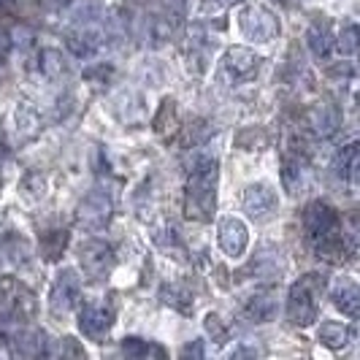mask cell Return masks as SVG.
<instances>
[{
	"mask_svg": "<svg viewBox=\"0 0 360 360\" xmlns=\"http://www.w3.org/2000/svg\"><path fill=\"white\" fill-rule=\"evenodd\" d=\"M238 27L250 41H257V44H269L271 38L279 36L276 14L266 6H260V3H250L238 11Z\"/></svg>",
	"mask_w": 360,
	"mask_h": 360,
	"instance_id": "cell-4",
	"label": "cell"
},
{
	"mask_svg": "<svg viewBox=\"0 0 360 360\" xmlns=\"http://www.w3.org/2000/svg\"><path fill=\"white\" fill-rule=\"evenodd\" d=\"M181 358H203V342H195L193 347H184Z\"/></svg>",
	"mask_w": 360,
	"mask_h": 360,
	"instance_id": "cell-29",
	"label": "cell"
},
{
	"mask_svg": "<svg viewBox=\"0 0 360 360\" xmlns=\"http://www.w3.org/2000/svg\"><path fill=\"white\" fill-rule=\"evenodd\" d=\"M325 290L323 274H307L301 276L288 295V317L295 325H311L320 314V295Z\"/></svg>",
	"mask_w": 360,
	"mask_h": 360,
	"instance_id": "cell-3",
	"label": "cell"
},
{
	"mask_svg": "<svg viewBox=\"0 0 360 360\" xmlns=\"http://www.w3.org/2000/svg\"><path fill=\"white\" fill-rule=\"evenodd\" d=\"M257 355H260V352H257V349H255V347H236V349H231V355H228V358H257Z\"/></svg>",
	"mask_w": 360,
	"mask_h": 360,
	"instance_id": "cell-27",
	"label": "cell"
},
{
	"mask_svg": "<svg viewBox=\"0 0 360 360\" xmlns=\"http://www.w3.org/2000/svg\"><path fill=\"white\" fill-rule=\"evenodd\" d=\"M206 333L212 336V342L214 344H225V339H228V328L222 325V317L219 314H206Z\"/></svg>",
	"mask_w": 360,
	"mask_h": 360,
	"instance_id": "cell-25",
	"label": "cell"
},
{
	"mask_svg": "<svg viewBox=\"0 0 360 360\" xmlns=\"http://www.w3.org/2000/svg\"><path fill=\"white\" fill-rule=\"evenodd\" d=\"M349 339H352V330L344 323L328 320V323H320V328H317V342L330 347V349H342L349 344Z\"/></svg>",
	"mask_w": 360,
	"mask_h": 360,
	"instance_id": "cell-18",
	"label": "cell"
},
{
	"mask_svg": "<svg viewBox=\"0 0 360 360\" xmlns=\"http://www.w3.org/2000/svg\"><path fill=\"white\" fill-rule=\"evenodd\" d=\"M79 263L92 279H103L108 276V271L114 269V250H111V244L101 241V238H90L79 247Z\"/></svg>",
	"mask_w": 360,
	"mask_h": 360,
	"instance_id": "cell-9",
	"label": "cell"
},
{
	"mask_svg": "<svg viewBox=\"0 0 360 360\" xmlns=\"http://www.w3.org/2000/svg\"><path fill=\"white\" fill-rule=\"evenodd\" d=\"M46 3H49V6H52L54 11H60V8H65V6H68V3H71V0H46Z\"/></svg>",
	"mask_w": 360,
	"mask_h": 360,
	"instance_id": "cell-30",
	"label": "cell"
},
{
	"mask_svg": "<svg viewBox=\"0 0 360 360\" xmlns=\"http://www.w3.org/2000/svg\"><path fill=\"white\" fill-rule=\"evenodd\" d=\"M38 68H41V73L46 79H60V76L68 73V60H65V54L60 52V49L46 46V49H41V54H38Z\"/></svg>",
	"mask_w": 360,
	"mask_h": 360,
	"instance_id": "cell-20",
	"label": "cell"
},
{
	"mask_svg": "<svg viewBox=\"0 0 360 360\" xmlns=\"http://www.w3.org/2000/svg\"><path fill=\"white\" fill-rule=\"evenodd\" d=\"M114 214V203L106 190H92L84 195V200L79 203V222L87 228V231H101L111 222Z\"/></svg>",
	"mask_w": 360,
	"mask_h": 360,
	"instance_id": "cell-7",
	"label": "cell"
},
{
	"mask_svg": "<svg viewBox=\"0 0 360 360\" xmlns=\"http://www.w3.org/2000/svg\"><path fill=\"white\" fill-rule=\"evenodd\" d=\"M219 247H222V252L228 255V257H241V255L247 252V247H250V231H247V225L238 219V217H225L222 222H219Z\"/></svg>",
	"mask_w": 360,
	"mask_h": 360,
	"instance_id": "cell-11",
	"label": "cell"
},
{
	"mask_svg": "<svg viewBox=\"0 0 360 360\" xmlns=\"http://www.w3.org/2000/svg\"><path fill=\"white\" fill-rule=\"evenodd\" d=\"M309 127L314 130V136L330 139L339 127H342V111L333 103H317L309 111Z\"/></svg>",
	"mask_w": 360,
	"mask_h": 360,
	"instance_id": "cell-12",
	"label": "cell"
},
{
	"mask_svg": "<svg viewBox=\"0 0 360 360\" xmlns=\"http://www.w3.org/2000/svg\"><path fill=\"white\" fill-rule=\"evenodd\" d=\"M304 160L298 158H285V168H282V181L290 193H298V187L304 184Z\"/></svg>",
	"mask_w": 360,
	"mask_h": 360,
	"instance_id": "cell-22",
	"label": "cell"
},
{
	"mask_svg": "<svg viewBox=\"0 0 360 360\" xmlns=\"http://www.w3.org/2000/svg\"><path fill=\"white\" fill-rule=\"evenodd\" d=\"M114 325V309L103 301H90L79 309V330L90 342H103Z\"/></svg>",
	"mask_w": 360,
	"mask_h": 360,
	"instance_id": "cell-6",
	"label": "cell"
},
{
	"mask_svg": "<svg viewBox=\"0 0 360 360\" xmlns=\"http://www.w3.org/2000/svg\"><path fill=\"white\" fill-rule=\"evenodd\" d=\"M358 168H360L358 141H352V144H347L342 152H339V158H336V174L355 187V184H358Z\"/></svg>",
	"mask_w": 360,
	"mask_h": 360,
	"instance_id": "cell-19",
	"label": "cell"
},
{
	"mask_svg": "<svg viewBox=\"0 0 360 360\" xmlns=\"http://www.w3.org/2000/svg\"><path fill=\"white\" fill-rule=\"evenodd\" d=\"M252 271L257 276H266V279H279L285 274V257L276 247H263V252L255 257Z\"/></svg>",
	"mask_w": 360,
	"mask_h": 360,
	"instance_id": "cell-15",
	"label": "cell"
},
{
	"mask_svg": "<svg viewBox=\"0 0 360 360\" xmlns=\"http://www.w3.org/2000/svg\"><path fill=\"white\" fill-rule=\"evenodd\" d=\"M79 292H82V282L76 276L73 269H63L57 274L52 285V292H49V309L54 314H68L76 304H79Z\"/></svg>",
	"mask_w": 360,
	"mask_h": 360,
	"instance_id": "cell-8",
	"label": "cell"
},
{
	"mask_svg": "<svg viewBox=\"0 0 360 360\" xmlns=\"http://www.w3.org/2000/svg\"><path fill=\"white\" fill-rule=\"evenodd\" d=\"M11 38H8V33L0 27V65H6V57H8V52H11Z\"/></svg>",
	"mask_w": 360,
	"mask_h": 360,
	"instance_id": "cell-26",
	"label": "cell"
},
{
	"mask_svg": "<svg viewBox=\"0 0 360 360\" xmlns=\"http://www.w3.org/2000/svg\"><path fill=\"white\" fill-rule=\"evenodd\" d=\"M260 65H263V57L247 46H231L222 57V73L231 84L252 82L260 71Z\"/></svg>",
	"mask_w": 360,
	"mask_h": 360,
	"instance_id": "cell-5",
	"label": "cell"
},
{
	"mask_svg": "<svg viewBox=\"0 0 360 360\" xmlns=\"http://www.w3.org/2000/svg\"><path fill=\"white\" fill-rule=\"evenodd\" d=\"M307 46L317 60H328L333 54V36H330V25L328 22H311V27L307 33Z\"/></svg>",
	"mask_w": 360,
	"mask_h": 360,
	"instance_id": "cell-14",
	"label": "cell"
},
{
	"mask_svg": "<svg viewBox=\"0 0 360 360\" xmlns=\"http://www.w3.org/2000/svg\"><path fill=\"white\" fill-rule=\"evenodd\" d=\"M304 228L307 236L314 247L317 257L325 260H342L344 257V233H342V222L339 214L330 203L325 200H314L309 203L307 212H304Z\"/></svg>",
	"mask_w": 360,
	"mask_h": 360,
	"instance_id": "cell-2",
	"label": "cell"
},
{
	"mask_svg": "<svg viewBox=\"0 0 360 360\" xmlns=\"http://www.w3.org/2000/svg\"><path fill=\"white\" fill-rule=\"evenodd\" d=\"M279 209V198L274 193V187L266 184V181H257V184H250L247 193H244V212L252 217L255 222H266L276 214Z\"/></svg>",
	"mask_w": 360,
	"mask_h": 360,
	"instance_id": "cell-10",
	"label": "cell"
},
{
	"mask_svg": "<svg viewBox=\"0 0 360 360\" xmlns=\"http://www.w3.org/2000/svg\"><path fill=\"white\" fill-rule=\"evenodd\" d=\"M236 0H203V11H219V8H228Z\"/></svg>",
	"mask_w": 360,
	"mask_h": 360,
	"instance_id": "cell-28",
	"label": "cell"
},
{
	"mask_svg": "<svg viewBox=\"0 0 360 360\" xmlns=\"http://www.w3.org/2000/svg\"><path fill=\"white\" fill-rule=\"evenodd\" d=\"M276 309H279V304H276V295L271 290H255L244 304V311L252 323H271L276 317Z\"/></svg>",
	"mask_w": 360,
	"mask_h": 360,
	"instance_id": "cell-13",
	"label": "cell"
},
{
	"mask_svg": "<svg viewBox=\"0 0 360 360\" xmlns=\"http://www.w3.org/2000/svg\"><path fill=\"white\" fill-rule=\"evenodd\" d=\"M44 330H19L14 336V352L22 358H38V355H46V344L44 342Z\"/></svg>",
	"mask_w": 360,
	"mask_h": 360,
	"instance_id": "cell-17",
	"label": "cell"
},
{
	"mask_svg": "<svg viewBox=\"0 0 360 360\" xmlns=\"http://www.w3.org/2000/svg\"><path fill=\"white\" fill-rule=\"evenodd\" d=\"M333 307L339 309L342 314H347L349 320H358V317H360L358 285H352V282H342L339 288L333 290Z\"/></svg>",
	"mask_w": 360,
	"mask_h": 360,
	"instance_id": "cell-16",
	"label": "cell"
},
{
	"mask_svg": "<svg viewBox=\"0 0 360 360\" xmlns=\"http://www.w3.org/2000/svg\"><path fill=\"white\" fill-rule=\"evenodd\" d=\"M49 358H84V349L76 347L73 339H60L54 342V349H46Z\"/></svg>",
	"mask_w": 360,
	"mask_h": 360,
	"instance_id": "cell-24",
	"label": "cell"
},
{
	"mask_svg": "<svg viewBox=\"0 0 360 360\" xmlns=\"http://www.w3.org/2000/svg\"><path fill=\"white\" fill-rule=\"evenodd\" d=\"M122 352L127 358H165L162 347H158L155 342H146V339H136V336L122 339Z\"/></svg>",
	"mask_w": 360,
	"mask_h": 360,
	"instance_id": "cell-21",
	"label": "cell"
},
{
	"mask_svg": "<svg viewBox=\"0 0 360 360\" xmlns=\"http://www.w3.org/2000/svg\"><path fill=\"white\" fill-rule=\"evenodd\" d=\"M217 176L219 162L214 155H193L187 162V214L193 219H209L217 203Z\"/></svg>",
	"mask_w": 360,
	"mask_h": 360,
	"instance_id": "cell-1",
	"label": "cell"
},
{
	"mask_svg": "<svg viewBox=\"0 0 360 360\" xmlns=\"http://www.w3.org/2000/svg\"><path fill=\"white\" fill-rule=\"evenodd\" d=\"M360 33H358V25H347V27H342V33H339V38L333 41V46L339 49V54H355L358 52V44H360Z\"/></svg>",
	"mask_w": 360,
	"mask_h": 360,
	"instance_id": "cell-23",
	"label": "cell"
}]
</instances>
